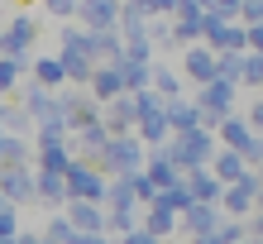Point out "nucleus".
I'll return each mask as SVG.
<instances>
[{
    "label": "nucleus",
    "instance_id": "20",
    "mask_svg": "<svg viewBox=\"0 0 263 244\" xmlns=\"http://www.w3.org/2000/svg\"><path fill=\"white\" fill-rule=\"evenodd\" d=\"M244 120H249V129H254V134H263V101H258V105H254V110L244 115Z\"/></svg>",
    "mask_w": 263,
    "mask_h": 244
},
{
    "label": "nucleus",
    "instance_id": "21",
    "mask_svg": "<svg viewBox=\"0 0 263 244\" xmlns=\"http://www.w3.org/2000/svg\"><path fill=\"white\" fill-rule=\"evenodd\" d=\"M125 244H158V235H148V230H129Z\"/></svg>",
    "mask_w": 263,
    "mask_h": 244
},
{
    "label": "nucleus",
    "instance_id": "11",
    "mask_svg": "<svg viewBox=\"0 0 263 244\" xmlns=\"http://www.w3.org/2000/svg\"><path fill=\"white\" fill-rule=\"evenodd\" d=\"M144 230H148V235H158V239H163V235H173V230H177V211H167V206H153Z\"/></svg>",
    "mask_w": 263,
    "mask_h": 244
},
{
    "label": "nucleus",
    "instance_id": "23",
    "mask_svg": "<svg viewBox=\"0 0 263 244\" xmlns=\"http://www.w3.org/2000/svg\"><path fill=\"white\" fill-rule=\"evenodd\" d=\"M0 53H5V48H0Z\"/></svg>",
    "mask_w": 263,
    "mask_h": 244
},
{
    "label": "nucleus",
    "instance_id": "19",
    "mask_svg": "<svg viewBox=\"0 0 263 244\" xmlns=\"http://www.w3.org/2000/svg\"><path fill=\"white\" fill-rule=\"evenodd\" d=\"M77 5H82V0H48L53 14H77Z\"/></svg>",
    "mask_w": 263,
    "mask_h": 244
},
{
    "label": "nucleus",
    "instance_id": "13",
    "mask_svg": "<svg viewBox=\"0 0 263 244\" xmlns=\"http://www.w3.org/2000/svg\"><path fill=\"white\" fill-rule=\"evenodd\" d=\"M239 82L263 86V53H244V58H239Z\"/></svg>",
    "mask_w": 263,
    "mask_h": 244
},
{
    "label": "nucleus",
    "instance_id": "17",
    "mask_svg": "<svg viewBox=\"0 0 263 244\" xmlns=\"http://www.w3.org/2000/svg\"><path fill=\"white\" fill-rule=\"evenodd\" d=\"M5 125H10L14 134H24V129H29V110H5Z\"/></svg>",
    "mask_w": 263,
    "mask_h": 244
},
{
    "label": "nucleus",
    "instance_id": "6",
    "mask_svg": "<svg viewBox=\"0 0 263 244\" xmlns=\"http://www.w3.org/2000/svg\"><path fill=\"white\" fill-rule=\"evenodd\" d=\"M91 86H96V96H101V101L125 96V77H120V67H115V63H101L96 72H91Z\"/></svg>",
    "mask_w": 263,
    "mask_h": 244
},
{
    "label": "nucleus",
    "instance_id": "7",
    "mask_svg": "<svg viewBox=\"0 0 263 244\" xmlns=\"http://www.w3.org/2000/svg\"><path fill=\"white\" fill-rule=\"evenodd\" d=\"M72 206V225H77V230H101V225H105V211H101V201H67Z\"/></svg>",
    "mask_w": 263,
    "mask_h": 244
},
{
    "label": "nucleus",
    "instance_id": "3",
    "mask_svg": "<svg viewBox=\"0 0 263 244\" xmlns=\"http://www.w3.org/2000/svg\"><path fill=\"white\" fill-rule=\"evenodd\" d=\"M34 20H29V14H20V20H14L5 34H0V48H5V58H24L29 53V43H34Z\"/></svg>",
    "mask_w": 263,
    "mask_h": 244
},
{
    "label": "nucleus",
    "instance_id": "15",
    "mask_svg": "<svg viewBox=\"0 0 263 244\" xmlns=\"http://www.w3.org/2000/svg\"><path fill=\"white\" fill-rule=\"evenodd\" d=\"M14 77H20V67H14V58H0V91H10Z\"/></svg>",
    "mask_w": 263,
    "mask_h": 244
},
{
    "label": "nucleus",
    "instance_id": "18",
    "mask_svg": "<svg viewBox=\"0 0 263 244\" xmlns=\"http://www.w3.org/2000/svg\"><path fill=\"white\" fill-rule=\"evenodd\" d=\"M0 244H14V216L0 211Z\"/></svg>",
    "mask_w": 263,
    "mask_h": 244
},
{
    "label": "nucleus",
    "instance_id": "1",
    "mask_svg": "<svg viewBox=\"0 0 263 244\" xmlns=\"http://www.w3.org/2000/svg\"><path fill=\"white\" fill-rule=\"evenodd\" d=\"M0 196H5V201H34L39 196L34 173H29V167H0Z\"/></svg>",
    "mask_w": 263,
    "mask_h": 244
},
{
    "label": "nucleus",
    "instance_id": "22",
    "mask_svg": "<svg viewBox=\"0 0 263 244\" xmlns=\"http://www.w3.org/2000/svg\"><path fill=\"white\" fill-rule=\"evenodd\" d=\"M0 211H5V196H0Z\"/></svg>",
    "mask_w": 263,
    "mask_h": 244
},
{
    "label": "nucleus",
    "instance_id": "9",
    "mask_svg": "<svg viewBox=\"0 0 263 244\" xmlns=\"http://www.w3.org/2000/svg\"><path fill=\"white\" fill-rule=\"evenodd\" d=\"M34 77H39L43 86H48V91H53V86H63V82H67L63 58H39V63H34Z\"/></svg>",
    "mask_w": 263,
    "mask_h": 244
},
{
    "label": "nucleus",
    "instance_id": "14",
    "mask_svg": "<svg viewBox=\"0 0 263 244\" xmlns=\"http://www.w3.org/2000/svg\"><path fill=\"white\" fill-rule=\"evenodd\" d=\"M72 235H77L72 220H53V225H48V244H72Z\"/></svg>",
    "mask_w": 263,
    "mask_h": 244
},
{
    "label": "nucleus",
    "instance_id": "5",
    "mask_svg": "<svg viewBox=\"0 0 263 244\" xmlns=\"http://www.w3.org/2000/svg\"><path fill=\"white\" fill-rule=\"evenodd\" d=\"M215 63H220V53L215 48H187V77L192 82H215Z\"/></svg>",
    "mask_w": 263,
    "mask_h": 244
},
{
    "label": "nucleus",
    "instance_id": "4",
    "mask_svg": "<svg viewBox=\"0 0 263 244\" xmlns=\"http://www.w3.org/2000/svg\"><path fill=\"white\" fill-rule=\"evenodd\" d=\"M34 187L43 196V206H67L72 201V192H67V173H39L34 177Z\"/></svg>",
    "mask_w": 263,
    "mask_h": 244
},
{
    "label": "nucleus",
    "instance_id": "10",
    "mask_svg": "<svg viewBox=\"0 0 263 244\" xmlns=\"http://www.w3.org/2000/svg\"><path fill=\"white\" fill-rule=\"evenodd\" d=\"M239 173H249V163L239 158V148H225V154L215 158V177H220V182H235Z\"/></svg>",
    "mask_w": 263,
    "mask_h": 244
},
{
    "label": "nucleus",
    "instance_id": "2",
    "mask_svg": "<svg viewBox=\"0 0 263 244\" xmlns=\"http://www.w3.org/2000/svg\"><path fill=\"white\" fill-rule=\"evenodd\" d=\"M120 5H125V0H82L77 14H82L86 29L96 34V29H115V24H120Z\"/></svg>",
    "mask_w": 263,
    "mask_h": 244
},
{
    "label": "nucleus",
    "instance_id": "16",
    "mask_svg": "<svg viewBox=\"0 0 263 244\" xmlns=\"http://www.w3.org/2000/svg\"><path fill=\"white\" fill-rule=\"evenodd\" d=\"M139 5H144V14H173L177 0H139Z\"/></svg>",
    "mask_w": 263,
    "mask_h": 244
},
{
    "label": "nucleus",
    "instance_id": "8",
    "mask_svg": "<svg viewBox=\"0 0 263 244\" xmlns=\"http://www.w3.org/2000/svg\"><path fill=\"white\" fill-rule=\"evenodd\" d=\"M249 120H244V115H225L220 120V139H225V148H244V144H249Z\"/></svg>",
    "mask_w": 263,
    "mask_h": 244
},
{
    "label": "nucleus",
    "instance_id": "12",
    "mask_svg": "<svg viewBox=\"0 0 263 244\" xmlns=\"http://www.w3.org/2000/svg\"><path fill=\"white\" fill-rule=\"evenodd\" d=\"M43 173H67L72 167V154H67V144H43Z\"/></svg>",
    "mask_w": 263,
    "mask_h": 244
}]
</instances>
